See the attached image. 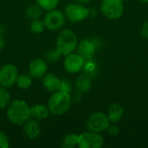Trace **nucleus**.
Listing matches in <instances>:
<instances>
[{"label": "nucleus", "mask_w": 148, "mask_h": 148, "mask_svg": "<svg viewBox=\"0 0 148 148\" xmlns=\"http://www.w3.org/2000/svg\"><path fill=\"white\" fill-rule=\"evenodd\" d=\"M7 116L10 122L21 125L30 117V108L25 101L15 100L8 107Z\"/></svg>", "instance_id": "f257e3e1"}, {"label": "nucleus", "mask_w": 148, "mask_h": 148, "mask_svg": "<svg viewBox=\"0 0 148 148\" xmlns=\"http://www.w3.org/2000/svg\"><path fill=\"white\" fill-rule=\"evenodd\" d=\"M71 105V98L70 95L58 90L54 93L49 101H48V108L51 114L55 115H62L66 114Z\"/></svg>", "instance_id": "f03ea898"}, {"label": "nucleus", "mask_w": 148, "mask_h": 148, "mask_svg": "<svg viewBox=\"0 0 148 148\" xmlns=\"http://www.w3.org/2000/svg\"><path fill=\"white\" fill-rule=\"evenodd\" d=\"M78 45L77 37L69 29L62 30L56 39V49L61 56H68L75 51Z\"/></svg>", "instance_id": "7ed1b4c3"}, {"label": "nucleus", "mask_w": 148, "mask_h": 148, "mask_svg": "<svg viewBox=\"0 0 148 148\" xmlns=\"http://www.w3.org/2000/svg\"><path fill=\"white\" fill-rule=\"evenodd\" d=\"M110 125V121L107 114L101 112H96L88 118L86 122V127L88 131L100 133L107 130Z\"/></svg>", "instance_id": "20e7f679"}, {"label": "nucleus", "mask_w": 148, "mask_h": 148, "mask_svg": "<svg viewBox=\"0 0 148 148\" xmlns=\"http://www.w3.org/2000/svg\"><path fill=\"white\" fill-rule=\"evenodd\" d=\"M101 10L108 18L118 19L123 14V0H103L101 4Z\"/></svg>", "instance_id": "39448f33"}, {"label": "nucleus", "mask_w": 148, "mask_h": 148, "mask_svg": "<svg viewBox=\"0 0 148 148\" xmlns=\"http://www.w3.org/2000/svg\"><path fill=\"white\" fill-rule=\"evenodd\" d=\"M104 144L103 137L95 132H86L78 136L77 146L80 148H100Z\"/></svg>", "instance_id": "423d86ee"}, {"label": "nucleus", "mask_w": 148, "mask_h": 148, "mask_svg": "<svg viewBox=\"0 0 148 148\" xmlns=\"http://www.w3.org/2000/svg\"><path fill=\"white\" fill-rule=\"evenodd\" d=\"M65 14L69 21L77 23L84 20L88 16V10L82 3H70L65 8Z\"/></svg>", "instance_id": "0eeeda50"}, {"label": "nucleus", "mask_w": 148, "mask_h": 148, "mask_svg": "<svg viewBox=\"0 0 148 148\" xmlns=\"http://www.w3.org/2000/svg\"><path fill=\"white\" fill-rule=\"evenodd\" d=\"M18 77V71L12 64H6L0 69V86L11 87Z\"/></svg>", "instance_id": "6e6552de"}, {"label": "nucleus", "mask_w": 148, "mask_h": 148, "mask_svg": "<svg viewBox=\"0 0 148 148\" xmlns=\"http://www.w3.org/2000/svg\"><path fill=\"white\" fill-rule=\"evenodd\" d=\"M43 22L47 29L50 30H56L63 26L65 23V16L62 11L51 10L45 16Z\"/></svg>", "instance_id": "1a4fd4ad"}, {"label": "nucleus", "mask_w": 148, "mask_h": 148, "mask_svg": "<svg viewBox=\"0 0 148 148\" xmlns=\"http://www.w3.org/2000/svg\"><path fill=\"white\" fill-rule=\"evenodd\" d=\"M85 60L79 54L71 53L66 56L64 60V69L70 74H75L79 72L84 66Z\"/></svg>", "instance_id": "9d476101"}, {"label": "nucleus", "mask_w": 148, "mask_h": 148, "mask_svg": "<svg viewBox=\"0 0 148 148\" xmlns=\"http://www.w3.org/2000/svg\"><path fill=\"white\" fill-rule=\"evenodd\" d=\"M77 51L84 60H90L95 55V46L90 40L84 39L77 45Z\"/></svg>", "instance_id": "9b49d317"}, {"label": "nucleus", "mask_w": 148, "mask_h": 148, "mask_svg": "<svg viewBox=\"0 0 148 148\" xmlns=\"http://www.w3.org/2000/svg\"><path fill=\"white\" fill-rule=\"evenodd\" d=\"M48 69L47 63L42 59H35L30 62L29 66V74L31 76L36 78H40L43 76Z\"/></svg>", "instance_id": "f8f14e48"}, {"label": "nucleus", "mask_w": 148, "mask_h": 148, "mask_svg": "<svg viewBox=\"0 0 148 148\" xmlns=\"http://www.w3.org/2000/svg\"><path fill=\"white\" fill-rule=\"evenodd\" d=\"M23 131L27 137L29 139H36L41 133V127L39 123L35 120H27L24 122Z\"/></svg>", "instance_id": "ddd939ff"}, {"label": "nucleus", "mask_w": 148, "mask_h": 148, "mask_svg": "<svg viewBox=\"0 0 148 148\" xmlns=\"http://www.w3.org/2000/svg\"><path fill=\"white\" fill-rule=\"evenodd\" d=\"M42 85L49 92H56L60 90L61 80L53 74H48L42 79Z\"/></svg>", "instance_id": "4468645a"}, {"label": "nucleus", "mask_w": 148, "mask_h": 148, "mask_svg": "<svg viewBox=\"0 0 148 148\" xmlns=\"http://www.w3.org/2000/svg\"><path fill=\"white\" fill-rule=\"evenodd\" d=\"M107 115L111 122H118L123 116V108L118 103H112L108 107Z\"/></svg>", "instance_id": "2eb2a0df"}, {"label": "nucleus", "mask_w": 148, "mask_h": 148, "mask_svg": "<svg viewBox=\"0 0 148 148\" xmlns=\"http://www.w3.org/2000/svg\"><path fill=\"white\" fill-rule=\"evenodd\" d=\"M49 108L42 104H37L30 108V116L35 117L37 120L47 118L49 116Z\"/></svg>", "instance_id": "dca6fc26"}, {"label": "nucleus", "mask_w": 148, "mask_h": 148, "mask_svg": "<svg viewBox=\"0 0 148 148\" xmlns=\"http://www.w3.org/2000/svg\"><path fill=\"white\" fill-rule=\"evenodd\" d=\"M75 85H76V88L79 91L87 92L89 90V88L91 87V81H90L88 76L82 75H80L78 77V79L76 80Z\"/></svg>", "instance_id": "f3484780"}, {"label": "nucleus", "mask_w": 148, "mask_h": 148, "mask_svg": "<svg viewBox=\"0 0 148 148\" xmlns=\"http://www.w3.org/2000/svg\"><path fill=\"white\" fill-rule=\"evenodd\" d=\"M16 83H17V86L21 88H23V89L29 88L32 83V77L31 75H27V74L21 75L17 77Z\"/></svg>", "instance_id": "a211bd4d"}, {"label": "nucleus", "mask_w": 148, "mask_h": 148, "mask_svg": "<svg viewBox=\"0 0 148 148\" xmlns=\"http://www.w3.org/2000/svg\"><path fill=\"white\" fill-rule=\"evenodd\" d=\"M78 143V135L76 134H69L67 135L62 142V147L65 148H74L77 146Z\"/></svg>", "instance_id": "6ab92c4d"}, {"label": "nucleus", "mask_w": 148, "mask_h": 148, "mask_svg": "<svg viewBox=\"0 0 148 148\" xmlns=\"http://www.w3.org/2000/svg\"><path fill=\"white\" fill-rule=\"evenodd\" d=\"M41 15L42 8L39 5H32L26 10V16L32 20L39 18Z\"/></svg>", "instance_id": "aec40b11"}, {"label": "nucleus", "mask_w": 148, "mask_h": 148, "mask_svg": "<svg viewBox=\"0 0 148 148\" xmlns=\"http://www.w3.org/2000/svg\"><path fill=\"white\" fill-rule=\"evenodd\" d=\"M58 1L59 0H36L38 5L42 9L47 10H54L57 5Z\"/></svg>", "instance_id": "412c9836"}, {"label": "nucleus", "mask_w": 148, "mask_h": 148, "mask_svg": "<svg viewBox=\"0 0 148 148\" xmlns=\"http://www.w3.org/2000/svg\"><path fill=\"white\" fill-rule=\"evenodd\" d=\"M44 28H45L44 22L39 20L38 18L37 19H34L32 21L31 24H30V29H31V31L33 33H36V34L42 33L44 30Z\"/></svg>", "instance_id": "4be33fe9"}, {"label": "nucleus", "mask_w": 148, "mask_h": 148, "mask_svg": "<svg viewBox=\"0 0 148 148\" xmlns=\"http://www.w3.org/2000/svg\"><path fill=\"white\" fill-rule=\"evenodd\" d=\"M10 102L9 92L3 88H0V108H5Z\"/></svg>", "instance_id": "5701e85b"}, {"label": "nucleus", "mask_w": 148, "mask_h": 148, "mask_svg": "<svg viewBox=\"0 0 148 148\" xmlns=\"http://www.w3.org/2000/svg\"><path fill=\"white\" fill-rule=\"evenodd\" d=\"M61 55L58 53V51L56 49H51L49 51H48L45 55V57H46V60L49 62H56L59 60Z\"/></svg>", "instance_id": "b1692460"}, {"label": "nucleus", "mask_w": 148, "mask_h": 148, "mask_svg": "<svg viewBox=\"0 0 148 148\" xmlns=\"http://www.w3.org/2000/svg\"><path fill=\"white\" fill-rule=\"evenodd\" d=\"M72 87H71V82L68 80V79H64L62 81H61V86H60V90L66 92L68 94L70 95Z\"/></svg>", "instance_id": "393cba45"}, {"label": "nucleus", "mask_w": 148, "mask_h": 148, "mask_svg": "<svg viewBox=\"0 0 148 148\" xmlns=\"http://www.w3.org/2000/svg\"><path fill=\"white\" fill-rule=\"evenodd\" d=\"M10 147V141L6 134L0 131V148H7Z\"/></svg>", "instance_id": "a878e982"}, {"label": "nucleus", "mask_w": 148, "mask_h": 148, "mask_svg": "<svg viewBox=\"0 0 148 148\" xmlns=\"http://www.w3.org/2000/svg\"><path fill=\"white\" fill-rule=\"evenodd\" d=\"M107 130L108 131L109 134L112 135V136H116L118 134V133H119V128L116 126H114V125H112V126L109 125V127H108Z\"/></svg>", "instance_id": "bb28decb"}, {"label": "nucleus", "mask_w": 148, "mask_h": 148, "mask_svg": "<svg viewBox=\"0 0 148 148\" xmlns=\"http://www.w3.org/2000/svg\"><path fill=\"white\" fill-rule=\"evenodd\" d=\"M141 34L144 37L148 39V22L145 23L141 28Z\"/></svg>", "instance_id": "cd10ccee"}, {"label": "nucleus", "mask_w": 148, "mask_h": 148, "mask_svg": "<svg viewBox=\"0 0 148 148\" xmlns=\"http://www.w3.org/2000/svg\"><path fill=\"white\" fill-rule=\"evenodd\" d=\"M3 44H4V42H3V38L0 36V51L2 50V49H3Z\"/></svg>", "instance_id": "c85d7f7f"}, {"label": "nucleus", "mask_w": 148, "mask_h": 148, "mask_svg": "<svg viewBox=\"0 0 148 148\" xmlns=\"http://www.w3.org/2000/svg\"><path fill=\"white\" fill-rule=\"evenodd\" d=\"M76 2H78L79 3H88L90 0H75Z\"/></svg>", "instance_id": "c756f323"}, {"label": "nucleus", "mask_w": 148, "mask_h": 148, "mask_svg": "<svg viewBox=\"0 0 148 148\" xmlns=\"http://www.w3.org/2000/svg\"><path fill=\"white\" fill-rule=\"evenodd\" d=\"M141 2H144V3H148V0H140Z\"/></svg>", "instance_id": "7c9ffc66"}, {"label": "nucleus", "mask_w": 148, "mask_h": 148, "mask_svg": "<svg viewBox=\"0 0 148 148\" xmlns=\"http://www.w3.org/2000/svg\"><path fill=\"white\" fill-rule=\"evenodd\" d=\"M123 1H124V0H123Z\"/></svg>", "instance_id": "2f4dec72"}]
</instances>
